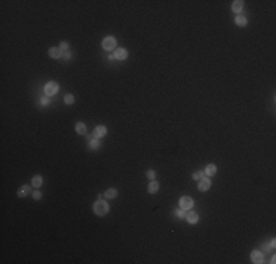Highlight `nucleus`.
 I'll return each instance as SVG.
<instances>
[{"instance_id":"nucleus-27","label":"nucleus","mask_w":276,"mask_h":264,"mask_svg":"<svg viewBox=\"0 0 276 264\" xmlns=\"http://www.w3.org/2000/svg\"><path fill=\"white\" fill-rule=\"evenodd\" d=\"M65 57H66V59H70V53L66 52V53H65Z\"/></svg>"},{"instance_id":"nucleus-2","label":"nucleus","mask_w":276,"mask_h":264,"mask_svg":"<svg viewBox=\"0 0 276 264\" xmlns=\"http://www.w3.org/2000/svg\"><path fill=\"white\" fill-rule=\"evenodd\" d=\"M57 89H59V84H57V82H54V81H50V82H47V84L44 85V92H46L47 95H53V94H56V92H57Z\"/></svg>"},{"instance_id":"nucleus-13","label":"nucleus","mask_w":276,"mask_h":264,"mask_svg":"<svg viewBox=\"0 0 276 264\" xmlns=\"http://www.w3.org/2000/svg\"><path fill=\"white\" fill-rule=\"evenodd\" d=\"M204 173H206V176H213V175H216V166L214 164H208L206 167V170H204Z\"/></svg>"},{"instance_id":"nucleus-4","label":"nucleus","mask_w":276,"mask_h":264,"mask_svg":"<svg viewBox=\"0 0 276 264\" xmlns=\"http://www.w3.org/2000/svg\"><path fill=\"white\" fill-rule=\"evenodd\" d=\"M192 198L191 197H182L181 200H179V207L182 209V210H190L191 207H192Z\"/></svg>"},{"instance_id":"nucleus-12","label":"nucleus","mask_w":276,"mask_h":264,"mask_svg":"<svg viewBox=\"0 0 276 264\" xmlns=\"http://www.w3.org/2000/svg\"><path fill=\"white\" fill-rule=\"evenodd\" d=\"M187 220L190 222V223H197L198 222V214L197 213H194V211H190V213H187Z\"/></svg>"},{"instance_id":"nucleus-3","label":"nucleus","mask_w":276,"mask_h":264,"mask_svg":"<svg viewBox=\"0 0 276 264\" xmlns=\"http://www.w3.org/2000/svg\"><path fill=\"white\" fill-rule=\"evenodd\" d=\"M115 47H116V38L115 37H106L103 40L104 50H115Z\"/></svg>"},{"instance_id":"nucleus-11","label":"nucleus","mask_w":276,"mask_h":264,"mask_svg":"<svg viewBox=\"0 0 276 264\" xmlns=\"http://www.w3.org/2000/svg\"><path fill=\"white\" fill-rule=\"evenodd\" d=\"M30 192H31V186H30V185H24V186L19 188L18 197H25V195H28Z\"/></svg>"},{"instance_id":"nucleus-5","label":"nucleus","mask_w":276,"mask_h":264,"mask_svg":"<svg viewBox=\"0 0 276 264\" xmlns=\"http://www.w3.org/2000/svg\"><path fill=\"white\" fill-rule=\"evenodd\" d=\"M210 186H211V182H210L208 176H204V177L200 179V182H198V189L200 191H208Z\"/></svg>"},{"instance_id":"nucleus-17","label":"nucleus","mask_w":276,"mask_h":264,"mask_svg":"<svg viewBox=\"0 0 276 264\" xmlns=\"http://www.w3.org/2000/svg\"><path fill=\"white\" fill-rule=\"evenodd\" d=\"M41 183H43V177H41V176L40 175L33 176V186L38 188V186H41Z\"/></svg>"},{"instance_id":"nucleus-15","label":"nucleus","mask_w":276,"mask_h":264,"mask_svg":"<svg viewBox=\"0 0 276 264\" xmlns=\"http://www.w3.org/2000/svg\"><path fill=\"white\" fill-rule=\"evenodd\" d=\"M235 22H237L238 27H245L247 25V18L242 16V15H238V16L235 18Z\"/></svg>"},{"instance_id":"nucleus-23","label":"nucleus","mask_w":276,"mask_h":264,"mask_svg":"<svg viewBox=\"0 0 276 264\" xmlns=\"http://www.w3.org/2000/svg\"><path fill=\"white\" fill-rule=\"evenodd\" d=\"M97 147H99V141L97 140L90 141V148H97Z\"/></svg>"},{"instance_id":"nucleus-10","label":"nucleus","mask_w":276,"mask_h":264,"mask_svg":"<svg viewBox=\"0 0 276 264\" xmlns=\"http://www.w3.org/2000/svg\"><path fill=\"white\" fill-rule=\"evenodd\" d=\"M242 7H244V1H242V0H237V1L232 3V10H234L235 13H240L242 10Z\"/></svg>"},{"instance_id":"nucleus-8","label":"nucleus","mask_w":276,"mask_h":264,"mask_svg":"<svg viewBox=\"0 0 276 264\" xmlns=\"http://www.w3.org/2000/svg\"><path fill=\"white\" fill-rule=\"evenodd\" d=\"M251 260H253V263H256V264L263 263V254L260 251H253L251 252Z\"/></svg>"},{"instance_id":"nucleus-24","label":"nucleus","mask_w":276,"mask_h":264,"mask_svg":"<svg viewBox=\"0 0 276 264\" xmlns=\"http://www.w3.org/2000/svg\"><path fill=\"white\" fill-rule=\"evenodd\" d=\"M147 177H148V179H154V177H156V172H154V170H148V172H147Z\"/></svg>"},{"instance_id":"nucleus-14","label":"nucleus","mask_w":276,"mask_h":264,"mask_svg":"<svg viewBox=\"0 0 276 264\" xmlns=\"http://www.w3.org/2000/svg\"><path fill=\"white\" fill-rule=\"evenodd\" d=\"M157 189H159V182L151 180V182L148 183V192H150V194H154V192H157Z\"/></svg>"},{"instance_id":"nucleus-26","label":"nucleus","mask_w":276,"mask_h":264,"mask_svg":"<svg viewBox=\"0 0 276 264\" xmlns=\"http://www.w3.org/2000/svg\"><path fill=\"white\" fill-rule=\"evenodd\" d=\"M40 101H41V104H49V98H47V97H44V98H41Z\"/></svg>"},{"instance_id":"nucleus-22","label":"nucleus","mask_w":276,"mask_h":264,"mask_svg":"<svg viewBox=\"0 0 276 264\" xmlns=\"http://www.w3.org/2000/svg\"><path fill=\"white\" fill-rule=\"evenodd\" d=\"M68 49H69V44L66 41H62V43H60V50H62V52H68Z\"/></svg>"},{"instance_id":"nucleus-18","label":"nucleus","mask_w":276,"mask_h":264,"mask_svg":"<svg viewBox=\"0 0 276 264\" xmlns=\"http://www.w3.org/2000/svg\"><path fill=\"white\" fill-rule=\"evenodd\" d=\"M116 195H118V191H116L115 188H110V189H107V191H106V194H104V197H106V198H115Z\"/></svg>"},{"instance_id":"nucleus-1","label":"nucleus","mask_w":276,"mask_h":264,"mask_svg":"<svg viewBox=\"0 0 276 264\" xmlns=\"http://www.w3.org/2000/svg\"><path fill=\"white\" fill-rule=\"evenodd\" d=\"M107 211H109V206H107V203L103 201V200H99V201L94 204V213H96L97 216H104Z\"/></svg>"},{"instance_id":"nucleus-20","label":"nucleus","mask_w":276,"mask_h":264,"mask_svg":"<svg viewBox=\"0 0 276 264\" xmlns=\"http://www.w3.org/2000/svg\"><path fill=\"white\" fill-rule=\"evenodd\" d=\"M63 100H65L66 104H72V103H73V95H72V94H66Z\"/></svg>"},{"instance_id":"nucleus-21","label":"nucleus","mask_w":276,"mask_h":264,"mask_svg":"<svg viewBox=\"0 0 276 264\" xmlns=\"http://www.w3.org/2000/svg\"><path fill=\"white\" fill-rule=\"evenodd\" d=\"M175 214H176L179 219H185V216H187V214H185V210H182V209L176 210V211H175Z\"/></svg>"},{"instance_id":"nucleus-9","label":"nucleus","mask_w":276,"mask_h":264,"mask_svg":"<svg viewBox=\"0 0 276 264\" xmlns=\"http://www.w3.org/2000/svg\"><path fill=\"white\" fill-rule=\"evenodd\" d=\"M49 54L52 56L53 59H57V57H60V56L63 54V52L60 50V47H52V49L49 50Z\"/></svg>"},{"instance_id":"nucleus-29","label":"nucleus","mask_w":276,"mask_h":264,"mask_svg":"<svg viewBox=\"0 0 276 264\" xmlns=\"http://www.w3.org/2000/svg\"><path fill=\"white\" fill-rule=\"evenodd\" d=\"M275 245H276V242L275 241H272V242H270V248H275Z\"/></svg>"},{"instance_id":"nucleus-25","label":"nucleus","mask_w":276,"mask_h":264,"mask_svg":"<svg viewBox=\"0 0 276 264\" xmlns=\"http://www.w3.org/2000/svg\"><path fill=\"white\" fill-rule=\"evenodd\" d=\"M33 197H34L35 200H40V198H41V194L38 192V191H35V192L33 194Z\"/></svg>"},{"instance_id":"nucleus-6","label":"nucleus","mask_w":276,"mask_h":264,"mask_svg":"<svg viewBox=\"0 0 276 264\" xmlns=\"http://www.w3.org/2000/svg\"><path fill=\"white\" fill-rule=\"evenodd\" d=\"M106 132H107L106 126L99 125V126H96V129H94V137H96V138H102V137L106 135Z\"/></svg>"},{"instance_id":"nucleus-16","label":"nucleus","mask_w":276,"mask_h":264,"mask_svg":"<svg viewBox=\"0 0 276 264\" xmlns=\"http://www.w3.org/2000/svg\"><path fill=\"white\" fill-rule=\"evenodd\" d=\"M75 129H76V132H78V134H81V135H84V134H85V131H87V128H85V123H82V122H78V123H76V126H75Z\"/></svg>"},{"instance_id":"nucleus-19","label":"nucleus","mask_w":276,"mask_h":264,"mask_svg":"<svg viewBox=\"0 0 276 264\" xmlns=\"http://www.w3.org/2000/svg\"><path fill=\"white\" fill-rule=\"evenodd\" d=\"M204 176H206V173H204L203 170H200V172H195V173L192 175V179L197 180V179H201V177H204Z\"/></svg>"},{"instance_id":"nucleus-7","label":"nucleus","mask_w":276,"mask_h":264,"mask_svg":"<svg viewBox=\"0 0 276 264\" xmlns=\"http://www.w3.org/2000/svg\"><path fill=\"white\" fill-rule=\"evenodd\" d=\"M128 57V52L125 50V49H116L115 50V59H118V60H125Z\"/></svg>"},{"instance_id":"nucleus-28","label":"nucleus","mask_w":276,"mask_h":264,"mask_svg":"<svg viewBox=\"0 0 276 264\" xmlns=\"http://www.w3.org/2000/svg\"><path fill=\"white\" fill-rule=\"evenodd\" d=\"M263 249H264V251H267V249H269V245H267V244H264V245H263Z\"/></svg>"}]
</instances>
